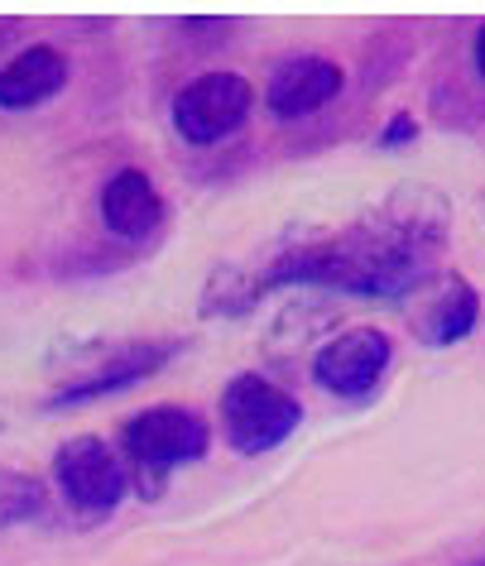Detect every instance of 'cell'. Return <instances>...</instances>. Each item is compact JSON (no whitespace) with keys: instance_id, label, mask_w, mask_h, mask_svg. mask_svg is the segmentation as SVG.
<instances>
[{"instance_id":"obj_1","label":"cell","mask_w":485,"mask_h":566,"mask_svg":"<svg viewBox=\"0 0 485 566\" xmlns=\"http://www.w3.org/2000/svg\"><path fill=\"white\" fill-rule=\"evenodd\" d=\"M452 235V207L437 188H394L380 207L332 235H293V283H327L351 298H409L427 289Z\"/></svg>"},{"instance_id":"obj_7","label":"cell","mask_w":485,"mask_h":566,"mask_svg":"<svg viewBox=\"0 0 485 566\" xmlns=\"http://www.w3.org/2000/svg\"><path fill=\"white\" fill-rule=\"evenodd\" d=\"M178 350V342H140V346H121V350H102L82 375H68L59 394L49 399V408H73V403H92L102 394L131 389L140 379H149L154 370H164L168 356Z\"/></svg>"},{"instance_id":"obj_2","label":"cell","mask_w":485,"mask_h":566,"mask_svg":"<svg viewBox=\"0 0 485 566\" xmlns=\"http://www.w3.org/2000/svg\"><path fill=\"white\" fill-rule=\"evenodd\" d=\"M121 447H125V457H131L135 490L145 494V500H159L168 471H178V465H193V461L207 457L211 432H207V422L197 418L193 408L159 403V408H145V413H135L131 422H125Z\"/></svg>"},{"instance_id":"obj_16","label":"cell","mask_w":485,"mask_h":566,"mask_svg":"<svg viewBox=\"0 0 485 566\" xmlns=\"http://www.w3.org/2000/svg\"><path fill=\"white\" fill-rule=\"evenodd\" d=\"M0 422H6V418H0Z\"/></svg>"},{"instance_id":"obj_15","label":"cell","mask_w":485,"mask_h":566,"mask_svg":"<svg viewBox=\"0 0 485 566\" xmlns=\"http://www.w3.org/2000/svg\"><path fill=\"white\" fill-rule=\"evenodd\" d=\"M476 566H485V562H476Z\"/></svg>"},{"instance_id":"obj_9","label":"cell","mask_w":485,"mask_h":566,"mask_svg":"<svg viewBox=\"0 0 485 566\" xmlns=\"http://www.w3.org/2000/svg\"><path fill=\"white\" fill-rule=\"evenodd\" d=\"M73 67H68V53L53 44H30L20 49L10 63H0V111H34L53 102Z\"/></svg>"},{"instance_id":"obj_8","label":"cell","mask_w":485,"mask_h":566,"mask_svg":"<svg viewBox=\"0 0 485 566\" xmlns=\"http://www.w3.org/2000/svg\"><path fill=\"white\" fill-rule=\"evenodd\" d=\"M341 87H347V73H341L337 59L303 53V59H289L275 67V77L265 82V106L275 120H303L312 111L332 106Z\"/></svg>"},{"instance_id":"obj_3","label":"cell","mask_w":485,"mask_h":566,"mask_svg":"<svg viewBox=\"0 0 485 566\" xmlns=\"http://www.w3.org/2000/svg\"><path fill=\"white\" fill-rule=\"evenodd\" d=\"M298 422H303V408L293 394H283L255 370L236 375L221 389V437L240 457H265V451L283 447L298 432Z\"/></svg>"},{"instance_id":"obj_13","label":"cell","mask_w":485,"mask_h":566,"mask_svg":"<svg viewBox=\"0 0 485 566\" xmlns=\"http://www.w3.org/2000/svg\"><path fill=\"white\" fill-rule=\"evenodd\" d=\"M413 135H419V120H413V116H394L390 130L380 135V145H404V139H413Z\"/></svg>"},{"instance_id":"obj_12","label":"cell","mask_w":485,"mask_h":566,"mask_svg":"<svg viewBox=\"0 0 485 566\" xmlns=\"http://www.w3.org/2000/svg\"><path fill=\"white\" fill-rule=\"evenodd\" d=\"M49 509V490L44 480L24 475V471H10L0 465V533L6 528H20V523H34L39 514Z\"/></svg>"},{"instance_id":"obj_6","label":"cell","mask_w":485,"mask_h":566,"mask_svg":"<svg viewBox=\"0 0 485 566\" xmlns=\"http://www.w3.org/2000/svg\"><path fill=\"white\" fill-rule=\"evenodd\" d=\"M394 360V342L380 327H351L332 336L318 356H312V385L337 394V399H365L375 394Z\"/></svg>"},{"instance_id":"obj_11","label":"cell","mask_w":485,"mask_h":566,"mask_svg":"<svg viewBox=\"0 0 485 566\" xmlns=\"http://www.w3.org/2000/svg\"><path fill=\"white\" fill-rule=\"evenodd\" d=\"M102 221H106V231H116L121 240H145V235L159 231L164 197L154 188V178L140 174V168L111 174L106 188H102Z\"/></svg>"},{"instance_id":"obj_14","label":"cell","mask_w":485,"mask_h":566,"mask_svg":"<svg viewBox=\"0 0 485 566\" xmlns=\"http://www.w3.org/2000/svg\"><path fill=\"white\" fill-rule=\"evenodd\" d=\"M471 59H476V73H481V82H485V24L476 30V44H471Z\"/></svg>"},{"instance_id":"obj_10","label":"cell","mask_w":485,"mask_h":566,"mask_svg":"<svg viewBox=\"0 0 485 566\" xmlns=\"http://www.w3.org/2000/svg\"><path fill=\"white\" fill-rule=\"evenodd\" d=\"M476 322H481V293L462 274H442V283L427 293V303L409 317V327L423 346H456L476 332Z\"/></svg>"},{"instance_id":"obj_4","label":"cell","mask_w":485,"mask_h":566,"mask_svg":"<svg viewBox=\"0 0 485 566\" xmlns=\"http://www.w3.org/2000/svg\"><path fill=\"white\" fill-rule=\"evenodd\" d=\"M53 480H59L68 509H78L87 518L116 514L125 490H131V471H125L121 457L102 437H73V442H63L59 457H53Z\"/></svg>"},{"instance_id":"obj_5","label":"cell","mask_w":485,"mask_h":566,"mask_svg":"<svg viewBox=\"0 0 485 566\" xmlns=\"http://www.w3.org/2000/svg\"><path fill=\"white\" fill-rule=\"evenodd\" d=\"M255 87L240 73H203L174 96V130L188 145H221L250 120Z\"/></svg>"}]
</instances>
